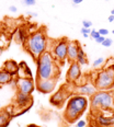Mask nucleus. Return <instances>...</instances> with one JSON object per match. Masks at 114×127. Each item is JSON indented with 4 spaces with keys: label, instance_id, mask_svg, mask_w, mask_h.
Returning a JSON list of instances; mask_svg holds the SVG:
<instances>
[{
    "label": "nucleus",
    "instance_id": "f257e3e1",
    "mask_svg": "<svg viewBox=\"0 0 114 127\" xmlns=\"http://www.w3.org/2000/svg\"><path fill=\"white\" fill-rule=\"evenodd\" d=\"M36 62V80L44 79H57L59 76V68L57 66L56 60L54 59L52 53L49 51L44 52L39 56Z\"/></svg>",
    "mask_w": 114,
    "mask_h": 127
},
{
    "label": "nucleus",
    "instance_id": "f03ea898",
    "mask_svg": "<svg viewBox=\"0 0 114 127\" xmlns=\"http://www.w3.org/2000/svg\"><path fill=\"white\" fill-rule=\"evenodd\" d=\"M24 45L25 51L36 60L38 58L47 51V37L44 30H38L29 35Z\"/></svg>",
    "mask_w": 114,
    "mask_h": 127
},
{
    "label": "nucleus",
    "instance_id": "7ed1b4c3",
    "mask_svg": "<svg viewBox=\"0 0 114 127\" xmlns=\"http://www.w3.org/2000/svg\"><path fill=\"white\" fill-rule=\"evenodd\" d=\"M88 107V99L83 95L75 94L69 97L66 105V110L64 113L65 120L68 123H74L80 117L81 114L86 112Z\"/></svg>",
    "mask_w": 114,
    "mask_h": 127
},
{
    "label": "nucleus",
    "instance_id": "20e7f679",
    "mask_svg": "<svg viewBox=\"0 0 114 127\" xmlns=\"http://www.w3.org/2000/svg\"><path fill=\"white\" fill-rule=\"evenodd\" d=\"M90 104L93 111H108L113 107V96L108 91H97L90 96Z\"/></svg>",
    "mask_w": 114,
    "mask_h": 127
},
{
    "label": "nucleus",
    "instance_id": "39448f33",
    "mask_svg": "<svg viewBox=\"0 0 114 127\" xmlns=\"http://www.w3.org/2000/svg\"><path fill=\"white\" fill-rule=\"evenodd\" d=\"M94 87L98 91H105L114 87V70L112 67H105L97 73Z\"/></svg>",
    "mask_w": 114,
    "mask_h": 127
},
{
    "label": "nucleus",
    "instance_id": "423d86ee",
    "mask_svg": "<svg viewBox=\"0 0 114 127\" xmlns=\"http://www.w3.org/2000/svg\"><path fill=\"white\" fill-rule=\"evenodd\" d=\"M67 47H68V39L67 38H60L58 41L54 42L52 53L54 59L56 60V63H59L60 65H63L64 63L67 60Z\"/></svg>",
    "mask_w": 114,
    "mask_h": 127
},
{
    "label": "nucleus",
    "instance_id": "0eeeda50",
    "mask_svg": "<svg viewBox=\"0 0 114 127\" xmlns=\"http://www.w3.org/2000/svg\"><path fill=\"white\" fill-rule=\"evenodd\" d=\"M13 81H14V86L18 91L23 92V93L32 94V92L35 89L34 81L30 77H17Z\"/></svg>",
    "mask_w": 114,
    "mask_h": 127
},
{
    "label": "nucleus",
    "instance_id": "6e6552de",
    "mask_svg": "<svg viewBox=\"0 0 114 127\" xmlns=\"http://www.w3.org/2000/svg\"><path fill=\"white\" fill-rule=\"evenodd\" d=\"M56 88V79H44V80H36V89L41 93L48 94L52 93Z\"/></svg>",
    "mask_w": 114,
    "mask_h": 127
},
{
    "label": "nucleus",
    "instance_id": "1a4fd4ad",
    "mask_svg": "<svg viewBox=\"0 0 114 127\" xmlns=\"http://www.w3.org/2000/svg\"><path fill=\"white\" fill-rule=\"evenodd\" d=\"M81 77V68L77 62L71 63L69 65V68L66 73V80L69 83H75L77 80H79V78Z\"/></svg>",
    "mask_w": 114,
    "mask_h": 127
},
{
    "label": "nucleus",
    "instance_id": "9d476101",
    "mask_svg": "<svg viewBox=\"0 0 114 127\" xmlns=\"http://www.w3.org/2000/svg\"><path fill=\"white\" fill-rule=\"evenodd\" d=\"M79 48H80V44L77 41H68V47H67V62L71 64L77 62V57H78Z\"/></svg>",
    "mask_w": 114,
    "mask_h": 127
},
{
    "label": "nucleus",
    "instance_id": "9b49d317",
    "mask_svg": "<svg viewBox=\"0 0 114 127\" xmlns=\"http://www.w3.org/2000/svg\"><path fill=\"white\" fill-rule=\"evenodd\" d=\"M77 94L79 95H83V96H91L97 92L94 84H90V83H84L82 86L77 87L76 90Z\"/></svg>",
    "mask_w": 114,
    "mask_h": 127
},
{
    "label": "nucleus",
    "instance_id": "f8f14e48",
    "mask_svg": "<svg viewBox=\"0 0 114 127\" xmlns=\"http://www.w3.org/2000/svg\"><path fill=\"white\" fill-rule=\"evenodd\" d=\"M15 103H17L20 107L29 106L30 103H32L31 94H26V93H23V92L17 91V94H15Z\"/></svg>",
    "mask_w": 114,
    "mask_h": 127
},
{
    "label": "nucleus",
    "instance_id": "ddd939ff",
    "mask_svg": "<svg viewBox=\"0 0 114 127\" xmlns=\"http://www.w3.org/2000/svg\"><path fill=\"white\" fill-rule=\"evenodd\" d=\"M3 69L7 70L12 77L17 78L18 77V72H19V65L12 59H9L7 62H4L3 64Z\"/></svg>",
    "mask_w": 114,
    "mask_h": 127
},
{
    "label": "nucleus",
    "instance_id": "4468645a",
    "mask_svg": "<svg viewBox=\"0 0 114 127\" xmlns=\"http://www.w3.org/2000/svg\"><path fill=\"white\" fill-rule=\"evenodd\" d=\"M97 123L100 127H111L112 125H114V116L98 115Z\"/></svg>",
    "mask_w": 114,
    "mask_h": 127
},
{
    "label": "nucleus",
    "instance_id": "2eb2a0df",
    "mask_svg": "<svg viewBox=\"0 0 114 127\" xmlns=\"http://www.w3.org/2000/svg\"><path fill=\"white\" fill-rule=\"evenodd\" d=\"M65 100H66V94L64 93L62 90H59V91H57L56 93L52 96L51 103L56 105V106H60V105H63V103L65 102Z\"/></svg>",
    "mask_w": 114,
    "mask_h": 127
},
{
    "label": "nucleus",
    "instance_id": "dca6fc26",
    "mask_svg": "<svg viewBox=\"0 0 114 127\" xmlns=\"http://www.w3.org/2000/svg\"><path fill=\"white\" fill-rule=\"evenodd\" d=\"M12 80H13V77L10 75L7 70H4L3 68H2V69L0 70V86L11 83Z\"/></svg>",
    "mask_w": 114,
    "mask_h": 127
},
{
    "label": "nucleus",
    "instance_id": "f3484780",
    "mask_svg": "<svg viewBox=\"0 0 114 127\" xmlns=\"http://www.w3.org/2000/svg\"><path fill=\"white\" fill-rule=\"evenodd\" d=\"M28 37H29V35H28V33H26V31L24 30V29H23V28L18 29L17 34H15V36H14L15 41H17L18 43H20V44H24V43H25V41L28 39Z\"/></svg>",
    "mask_w": 114,
    "mask_h": 127
},
{
    "label": "nucleus",
    "instance_id": "a211bd4d",
    "mask_svg": "<svg viewBox=\"0 0 114 127\" xmlns=\"http://www.w3.org/2000/svg\"><path fill=\"white\" fill-rule=\"evenodd\" d=\"M77 63L79 64V65H87L88 64V58H87V55L86 53L83 52V48L80 46V48H79V53H78V57H77Z\"/></svg>",
    "mask_w": 114,
    "mask_h": 127
},
{
    "label": "nucleus",
    "instance_id": "6ab92c4d",
    "mask_svg": "<svg viewBox=\"0 0 114 127\" xmlns=\"http://www.w3.org/2000/svg\"><path fill=\"white\" fill-rule=\"evenodd\" d=\"M10 117L11 115L8 114L7 112L0 113V127H7L10 122Z\"/></svg>",
    "mask_w": 114,
    "mask_h": 127
},
{
    "label": "nucleus",
    "instance_id": "aec40b11",
    "mask_svg": "<svg viewBox=\"0 0 114 127\" xmlns=\"http://www.w3.org/2000/svg\"><path fill=\"white\" fill-rule=\"evenodd\" d=\"M103 63H104V59H103L102 57H100V58H97V59L93 62V67H99V66H102L103 65Z\"/></svg>",
    "mask_w": 114,
    "mask_h": 127
},
{
    "label": "nucleus",
    "instance_id": "412c9836",
    "mask_svg": "<svg viewBox=\"0 0 114 127\" xmlns=\"http://www.w3.org/2000/svg\"><path fill=\"white\" fill-rule=\"evenodd\" d=\"M112 43H113V41L111 39L110 37H105V39L102 42V46H104V47H110L111 45H112Z\"/></svg>",
    "mask_w": 114,
    "mask_h": 127
},
{
    "label": "nucleus",
    "instance_id": "4be33fe9",
    "mask_svg": "<svg viewBox=\"0 0 114 127\" xmlns=\"http://www.w3.org/2000/svg\"><path fill=\"white\" fill-rule=\"evenodd\" d=\"M99 36H100L99 32L95 31V30H92L91 33H90V38H91V39H97Z\"/></svg>",
    "mask_w": 114,
    "mask_h": 127
},
{
    "label": "nucleus",
    "instance_id": "5701e85b",
    "mask_svg": "<svg viewBox=\"0 0 114 127\" xmlns=\"http://www.w3.org/2000/svg\"><path fill=\"white\" fill-rule=\"evenodd\" d=\"M82 25H83V28L90 29L92 26V22L89 21V20H82Z\"/></svg>",
    "mask_w": 114,
    "mask_h": 127
},
{
    "label": "nucleus",
    "instance_id": "b1692460",
    "mask_svg": "<svg viewBox=\"0 0 114 127\" xmlns=\"http://www.w3.org/2000/svg\"><path fill=\"white\" fill-rule=\"evenodd\" d=\"M23 1H24L25 6H35V3H36L35 0H23Z\"/></svg>",
    "mask_w": 114,
    "mask_h": 127
},
{
    "label": "nucleus",
    "instance_id": "393cba45",
    "mask_svg": "<svg viewBox=\"0 0 114 127\" xmlns=\"http://www.w3.org/2000/svg\"><path fill=\"white\" fill-rule=\"evenodd\" d=\"M98 32H99V34L102 36H107L109 34V30H107V29H100Z\"/></svg>",
    "mask_w": 114,
    "mask_h": 127
},
{
    "label": "nucleus",
    "instance_id": "a878e982",
    "mask_svg": "<svg viewBox=\"0 0 114 127\" xmlns=\"http://www.w3.org/2000/svg\"><path fill=\"white\" fill-rule=\"evenodd\" d=\"M86 125H87V122L82 120V121H79L78 123L76 124V127H84Z\"/></svg>",
    "mask_w": 114,
    "mask_h": 127
},
{
    "label": "nucleus",
    "instance_id": "bb28decb",
    "mask_svg": "<svg viewBox=\"0 0 114 127\" xmlns=\"http://www.w3.org/2000/svg\"><path fill=\"white\" fill-rule=\"evenodd\" d=\"M104 39H105V36H102V35H100V36H99V37H98L97 39H94V41H95V42H97V43H98V44H102V42H103V41H104Z\"/></svg>",
    "mask_w": 114,
    "mask_h": 127
},
{
    "label": "nucleus",
    "instance_id": "cd10ccee",
    "mask_svg": "<svg viewBox=\"0 0 114 127\" xmlns=\"http://www.w3.org/2000/svg\"><path fill=\"white\" fill-rule=\"evenodd\" d=\"M81 32V34H84V33H87V34H90L91 33V29H87V28H82L80 30Z\"/></svg>",
    "mask_w": 114,
    "mask_h": 127
},
{
    "label": "nucleus",
    "instance_id": "c85d7f7f",
    "mask_svg": "<svg viewBox=\"0 0 114 127\" xmlns=\"http://www.w3.org/2000/svg\"><path fill=\"white\" fill-rule=\"evenodd\" d=\"M9 11H10V12L15 13V12L18 11V8L15 7V6H10V7H9Z\"/></svg>",
    "mask_w": 114,
    "mask_h": 127
},
{
    "label": "nucleus",
    "instance_id": "c756f323",
    "mask_svg": "<svg viewBox=\"0 0 114 127\" xmlns=\"http://www.w3.org/2000/svg\"><path fill=\"white\" fill-rule=\"evenodd\" d=\"M71 1H73V3H74V4H76V6H77V4L81 3V2H82L83 0H71Z\"/></svg>",
    "mask_w": 114,
    "mask_h": 127
},
{
    "label": "nucleus",
    "instance_id": "7c9ffc66",
    "mask_svg": "<svg viewBox=\"0 0 114 127\" xmlns=\"http://www.w3.org/2000/svg\"><path fill=\"white\" fill-rule=\"evenodd\" d=\"M108 21L110 23H112L113 21H114V15H112V14H110V17H109V19H108Z\"/></svg>",
    "mask_w": 114,
    "mask_h": 127
},
{
    "label": "nucleus",
    "instance_id": "2f4dec72",
    "mask_svg": "<svg viewBox=\"0 0 114 127\" xmlns=\"http://www.w3.org/2000/svg\"><path fill=\"white\" fill-rule=\"evenodd\" d=\"M82 35H83V37H84V38H87V37H89V36H90V34L84 33V34H82Z\"/></svg>",
    "mask_w": 114,
    "mask_h": 127
},
{
    "label": "nucleus",
    "instance_id": "473e14b6",
    "mask_svg": "<svg viewBox=\"0 0 114 127\" xmlns=\"http://www.w3.org/2000/svg\"><path fill=\"white\" fill-rule=\"evenodd\" d=\"M31 15H32V17H38V14H36V13H31Z\"/></svg>",
    "mask_w": 114,
    "mask_h": 127
},
{
    "label": "nucleus",
    "instance_id": "72a5a7b5",
    "mask_svg": "<svg viewBox=\"0 0 114 127\" xmlns=\"http://www.w3.org/2000/svg\"><path fill=\"white\" fill-rule=\"evenodd\" d=\"M28 127H38V126H36V125H29Z\"/></svg>",
    "mask_w": 114,
    "mask_h": 127
},
{
    "label": "nucleus",
    "instance_id": "f704fd0d",
    "mask_svg": "<svg viewBox=\"0 0 114 127\" xmlns=\"http://www.w3.org/2000/svg\"><path fill=\"white\" fill-rule=\"evenodd\" d=\"M111 14L114 15V8H113V10H112V11H111Z\"/></svg>",
    "mask_w": 114,
    "mask_h": 127
},
{
    "label": "nucleus",
    "instance_id": "c9c22d12",
    "mask_svg": "<svg viewBox=\"0 0 114 127\" xmlns=\"http://www.w3.org/2000/svg\"><path fill=\"white\" fill-rule=\"evenodd\" d=\"M110 67H112V68H113V70H114V64H113L112 66H110Z\"/></svg>",
    "mask_w": 114,
    "mask_h": 127
},
{
    "label": "nucleus",
    "instance_id": "e433bc0d",
    "mask_svg": "<svg viewBox=\"0 0 114 127\" xmlns=\"http://www.w3.org/2000/svg\"><path fill=\"white\" fill-rule=\"evenodd\" d=\"M112 33H113V34H114V29H113V31H112Z\"/></svg>",
    "mask_w": 114,
    "mask_h": 127
},
{
    "label": "nucleus",
    "instance_id": "4c0bfd02",
    "mask_svg": "<svg viewBox=\"0 0 114 127\" xmlns=\"http://www.w3.org/2000/svg\"><path fill=\"white\" fill-rule=\"evenodd\" d=\"M0 107H1V104H0Z\"/></svg>",
    "mask_w": 114,
    "mask_h": 127
},
{
    "label": "nucleus",
    "instance_id": "58836bf2",
    "mask_svg": "<svg viewBox=\"0 0 114 127\" xmlns=\"http://www.w3.org/2000/svg\"><path fill=\"white\" fill-rule=\"evenodd\" d=\"M107 1H108V0H107Z\"/></svg>",
    "mask_w": 114,
    "mask_h": 127
}]
</instances>
